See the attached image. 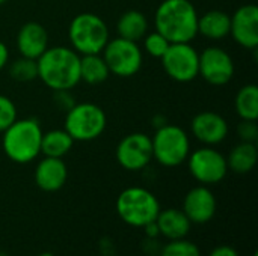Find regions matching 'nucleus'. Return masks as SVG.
<instances>
[{"label":"nucleus","mask_w":258,"mask_h":256,"mask_svg":"<svg viewBox=\"0 0 258 256\" xmlns=\"http://www.w3.org/2000/svg\"><path fill=\"white\" fill-rule=\"evenodd\" d=\"M15 44L20 56L36 60L48 48V33L41 23L27 21L20 27Z\"/></svg>","instance_id":"17"},{"label":"nucleus","mask_w":258,"mask_h":256,"mask_svg":"<svg viewBox=\"0 0 258 256\" xmlns=\"http://www.w3.org/2000/svg\"><path fill=\"white\" fill-rule=\"evenodd\" d=\"M116 32L119 38L139 42L148 33V20L145 14L138 9L125 11L116 23Z\"/></svg>","instance_id":"20"},{"label":"nucleus","mask_w":258,"mask_h":256,"mask_svg":"<svg viewBox=\"0 0 258 256\" xmlns=\"http://www.w3.org/2000/svg\"><path fill=\"white\" fill-rule=\"evenodd\" d=\"M6 2H8V0H0V6H2V5H5Z\"/></svg>","instance_id":"36"},{"label":"nucleus","mask_w":258,"mask_h":256,"mask_svg":"<svg viewBox=\"0 0 258 256\" xmlns=\"http://www.w3.org/2000/svg\"><path fill=\"white\" fill-rule=\"evenodd\" d=\"M54 92V97H53V103L56 104V107L59 110H63L65 113L76 104L73 95H71V91H67V89H62V91H53Z\"/></svg>","instance_id":"30"},{"label":"nucleus","mask_w":258,"mask_h":256,"mask_svg":"<svg viewBox=\"0 0 258 256\" xmlns=\"http://www.w3.org/2000/svg\"><path fill=\"white\" fill-rule=\"evenodd\" d=\"M74 145V139L65 130H50L42 133L41 139V154L44 157L63 158Z\"/></svg>","instance_id":"23"},{"label":"nucleus","mask_w":258,"mask_h":256,"mask_svg":"<svg viewBox=\"0 0 258 256\" xmlns=\"http://www.w3.org/2000/svg\"><path fill=\"white\" fill-rule=\"evenodd\" d=\"M41 124L33 118L15 119L2 134V146L6 157L17 164H27L41 154Z\"/></svg>","instance_id":"3"},{"label":"nucleus","mask_w":258,"mask_h":256,"mask_svg":"<svg viewBox=\"0 0 258 256\" xmlns=\"http://www.w3.org/2000/svg\"><path fill=\"white\" fill-rule=\"evenodd\" d=\"M162 66L169 78L178 83H189L198 77L200 53L190 42H174L162 56Z\"/></svg>","instance_id":"10"},{"label":"nucleus","mask_w":258,"mask_h":256,"mask_svg":"<svg viewBox=\"0 0 258 256\" xmlns=\"http://www.w3.org/2000/svg\"><path fill=\"white\" fill-rule=\"evenodd\" d=\"M159 256H201V252L194 241L180 238L168 241V244L160 249Z\"/></svg>","instance_id":"26"},{"label":"nucleus","mask_w":258,"mask_h":256,"mask_svg":"<svg viewBox=\"0 0 258 256\" xmlns=\"http://www.w3.org/2000/svg\"><path fill=\"white\" fill-rule=\"evenodd\" d=\"M190 131L194 137L206 146H215L222 143L230 133L227 119L210 110L200 112L190 122Z\"/></svg>","instance_id":"13"},{"label":"nucleus","mask_w":258,"mask_h":256,"mask_svg":"<svg viewBox=\"0 0 258 256\" xmlns=\"http://www.w3.org/2000/svg\"><path fill=\"white\" fill-rule=\"evenodd\" d=\"M234 60L228 51L221 47H207L200 53L198 75L212 86H225L234 75Z\"/></svg>","instance_id":"12"},{"label":"nucleus","mask_w":258,"mask_h":256,"mask_svg":"<svg viewBox=\"0 0 258 256\" xmlns=\"http://www.w3.org/2000/svg\"><path fill=\"white\" fill-rule=\"evenodd\" d=\"M216 198L209 186H197L190 189L183 199V213L192 225L209 223L216 214Z\"/></svg>","instance_id":"14"},{"label":"nucleus","mask_w":258,"mask_h":256,"mask_svg":"<svg viewBox=\"0 0 258 256\" xmlns=\"http://www.w3.org/2000/svg\"><path fill=\"white\" fill-rule=\"evenodd\" d=\"M231 17L225 11L212 9L198 17V35L210 41H221L230 35Z\"/></svg>","instance_id":"19"},{"label":"nucleus","mask_w":258,"mask_h":256,"mask_svg":"<svg viewBox=\"0 0 258 256\" xmlns=\"http://www.w3.org/2000/svg\"><path fill=\"white\" fill-rule=\"evenodd\" d=\"M101 56L109 66L110 74L121 78L136 75L144 63V53L139 47V42L119 36L107 41Z\"/></svg>","instance_id":"8"},{"label":"nucleus","mask_w":258,"mask_h":256,"mask_svg":"<svg viewBox=\"0 0 258 256\" xmlns=\"http://www.w3.org/2000/svg\"><path fill=\"white\" fill-rule=\"evenodd\" d=\"M107 125L104 110L94 103H76L65 113L63 130L74 142H91L98 139Z\"/></svg>","instance_id":"7"},{"label":"nucleus","mask_w":258,"mask_h":256,"mask_svg":"<svg viewBox=\"0 0 258 256\" xmlns=\"http://www.w3.org/2000/svg\"><path fill=\"white\" fill-rule=\"evenodd\" d=\"M68 38L71 48L80 56L98 54L110 39L106 21L94 12L77 14L68 27Z\"/></svg>","instance_id":"4"},{"label":"nucleus","mask_w":258,"mask_h":256,"mask_svg":"<svg viewBox=\"0 0 258 256\" xmlns=\"http://www.w3.org/2000/svg\"><path fill=\"white\" fill-rule=\"evenodd\" d=\"M186 161L190 175L201 186L218 184L228 174L227 157L212 146L198 148L197 151L189 154Z\"/></svg>","instance_id":"9"},{"label":"nucleus","mask_w":258,"mask_h":256,"mask_svg":"<svg viewBox=\"0 0 258 256\" xmlns=\"http://www.w3.org/2000/svg\"><path fill=\"white\" fill-rule=\"evenodd\" d=\"M115 207L119 219L132 228H144L154 222L162 210L156 195L144 187H128L122 190Z\"/></svg>","instance_id":"5"},{"label":"nucleus","mask_w":258,"mask_h":256,"mask_svg":"<svg viewBox=\"0 0 258 256\" xmlns=\"http://www.w3.org/2000/svg\"><path fill=\"white\" fill-rule=\"evenodd\" d=\"M236 112L240 119L257 121L258 119V88L257 84L249 83L239 89L236 95Z\"/></svg>","instance_id":"24"},{"label":"nucleus","mask_w":258,"mask_h":256,"mask_svg":"<svg viewBox=\"0 0 258 256\" xmlns=\"http://www.w3.org/2000/svg\"><path fill=\"white\" fill-rule=\"evenodd\" d=\"M144 50L147 54H150L154 59H162V56L166 53V50L169 48L171 42L157 30L154 32H148L144 38Z\"/></svg>","instance_id":"27"},{"label":"nucleus","mask_w":258,"mask_h":256,"mask_svg":"<svg viewBox=\"0 0 258 256\" xmlns=\"http://www.w3.org/2000/svg\"><path fill=\"white\" fill-rule=\"evenodd\" d=\"M15 119H17L15 103L9 97L0 94V133H3Z\"/></svg>","instance_id":"28"},{"label":"nucleus","mask_w":258,"mask_h":256,"mask_svg":"<svg viewBox=\"0 0 258 256\" xmlns=\"http://www.w3.org/2000/svg\"><path fill=\"white\" fill-rule=\"evenodd\" d=\"M35 184L45 193L59 192L68 180V167L62 158L44 157L35 167Z\"/></svg>","instance_id":"16"},{"label":"nucleus","mask_w":258,"mask_h":256,"mask_svg":"<svg viewBox=\"0 0 258 256\" xmlns=\"http://www.w3.org/2000/svg\"><path fill=\"white\" fill-rule=\"evenodd\" d=\"M154 27L171 44L192 42L198 35V12L190 0H163L154 14Z\"/></svg>","instance_id":"2"},{"label":"nucleus","mask_w":258,"mask_h":256,"mask_svg":"<svg viewBox=\"0 0 258 256\" xmlns=\"http://www.w3.org/2000/svg\"><path fill=\"white\" fill-rule=\"evenodd\" d=\"M38 256H54L53 253H50V252H42V253H39Z\"/></svg>","instance_id":"35"},{"label":"nucleus","mask_w":258,"mask_h":256,"mask_svg":"<svg viewBox=\"0 0 258 256\" xmlns=\"http://www.w3.org/2000/svg\"><path fill=\"white\" fill-rule=\"evenodd\" d=\"M156 223L159 226L160 235L165 237L168 241L186 238L192 228V223L187 216L183 213V210L178 208L160 210L156 217Z\"/></svg>","instance_id":"18"},{"label":"nucleus","mask_w":258,"mask_h":256,"mask_svg":"<svg viewBox=\"0 0 258 256\" xmlns=\"http://www.w3.org/2000/svg\"><path fill=\"white\" fill-rule=\"evenodd\" d=\"M252 256H258V253H257V252H255V253H254V255H252Z\"/></svg>","instance_id":"37"},{"label":"nucleus","mask_w":258,"mask_h":256,"mask_svg":"<svg viewBox=\"0 0 258 256\" xmlns=\"http://www.w3.org/2000/svg\"><path fill=\"white\" fill-rule=\"evenodd\" d=\"M257 158L258 151L255 143L240 142L230 151L227 157L228 170H233L234 174H239V175L249 174L255 167Z\"/></svg>","instance_id":"21"},{"label":"nucleus","mask_w":258,"mask_h":256,"mask_svg":"<svg viewBox=\"0 0 258 256\" xmlns=\"http://www.w3.org/2000/svg\"><path fill=\"white\" fill-rule=\"evenodd\" d=\"M8 74L12 80L20 83H27L38 78V63L35 59H29L20 56L18 59L12 60L8 66Z\"/></svg>","instance_id":"25"},{"label":"nucleus","mask_w":258,"mask_h":256,"mask_svg":"<svg viewBox=\"0 0 258 256\" xmlns=\"http://www.w3.org/2000/svg\"><path fill=\"white\" fill-rule=\"evenodd\" d=\"M207 256H239V252L233 246L221 244V246H216Z\"/></svg>","instance_id":"31"},{"label":"nucleus","mask_w":258,"mask_h":256,"mask_svg":"<svg viewBox=\"0 0 258 256\" xmlns=\"http://www.w3.org/2000/svg\"><path fill=\"white\" fill-rule=\"evenodd\" d=\"M153 160L163 167H177L183 164L190 154V139L187 133L172 124L156 130L151 137Z\"/></svg>","instance_id":"6"},{"label":"nucleus","mask_w":258,"mask_h":256,"mask_svg":"<svg viewBox=\"0 0 258 256\" xmlns=\"http://www.w3.org/2000/svg\"><path fill=\"white\" fill-rule=\"evenodd\" d=\"M115 154L122 169L128 172L142 170L153 160L151 137L145 133H130L119 140Z\"/></svg>","instance_id":"11"},{"label":"nucleus","mask_w":258,"mask_h":256,"mask_svg":"<svg viewBox=\"0 0 258 256\" xmlns=\"http://www.w3.org/2000/svg\"><path fill=\"white\" fill-rule=\"evenodd\" d=\"M142 229H144L147 238H157V237L160 235V231H159V226H157L156 220L151 222V223H148V225H145Z\"/></svg>","instance_id":"32"},{"label":"nucleus","mask_w":258,"mask_h":256,"mask_svg":"<svg viewBox=\"0 0 258 256\" xmlns=\"http://www.w3.org/2000/svg\"><path fill=\"white\" fill-rule=\"evenodd\" d=\"M237 134H239L240 142H251V143H255L258 140L257 121L242 119V122L237 125Z\"/></svg>","instance_id":"29"},{"label":"nucleus","mask_w":258,"mask_h":256,"mask_svg":"<svg viewBox=\"0 0 258 256\" xmlns=\"http://www.w3.org/2000/svg\"><path fill=\"white\" fill-rule=\"evenodd\" d=\"M9 60V50L6 47V44L3 41H0V71L8 65Z\"/></svg>","instance_id":"33"},{"label":"nucleus","mask_w":258,"mask_h":256,"mask_svg":"<svg viewBox=\"0 0 258 256\" xmlns=\"http://www.w3.org/2000/svg\"><path fill=\"white\" fill-rule=\"evenodd\" d=\"M231 17L230 35L233 39L246 50L258 47V8L255 5L240 6Z\"/></svg>","instance_id":"15"},{"label":"nucleus","mask_w":258,"mask_h":256,"mask_svg":"<svg viewBox=\"0 0 258 256\" xmlns=\"http://www.w3.org/2000/svg\"><path fill=\"white\" fill-rule=\"evenodd\" d=\"M109 75L110 71L101 53L80 56V81H85L89 86H97L104 83Z\"/></svg>","instance_id":"22"},{"label":"nucleus","mask_w":258,"mask_h":256,"mask_svg":"<svg viewBox=\"0 0 258 256\" xmlns=\"http://www.w3.org/2000/svg\"><path fill=\"white\" fill-rule=\"evenodd\" d=\"M36 63L38 78L51 91H71L80 83V54L70 47H48Z\"/></svg>","instance_id":"1"},{"label":"nucleus","mask_w":258,"mask_h":256,"mask_svg":"<svg viewBox=\"0 0 258 256\" xmlns=\"http://www.w3.org/2000/svg\"><path fill=\"white\" fill-rule=\"evenodd\" d=\"M166 124H168V121H166V118L162 116V115H157V116H154V119H153V125L156 127V130L160 128V127H163V125H166Z\"/></svg>","instance_id":"34"}]
</instances>
